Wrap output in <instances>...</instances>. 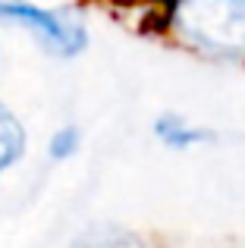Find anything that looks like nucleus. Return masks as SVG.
Segmentation results:
<instances>
[{"mask_svg": "<svg viewBox=\"0 0 245 248\" xmlns=\"http://www.w3.org/2000/svg\"><path fill=\"white\" fill-rule=\"evenodd\" d=\"M154 35L214 66H245V0H157Z\"/></svg>", "mask_w": 245, "mask_h": 248, "instance_id": "nucleus-1", "label": "nucleus"}, {"mask_svg": "<svg viewBox=\"0 0 245 248\" xmlns=\"http://www.w3.org/2000/svg\"><path fill=\"white\" fill-rule=\"evenodd\" d=\"M0 25L25 31L50 60H79L92 47V25L76 6H44L35 0H0Z\"/></svg>", "mask_w": 245, "mask_h": 248, "instance_id": "nucleus-2", "label": "nucleus"}, {"mask_svg": "<svg viewBox=\"0 0 245 248\" xmlns=\"http://www.w3.org/2000/svg\"><path fill=\"white\" fill-rule=\"evenodd\" d=\"M151 135L157 145H164L167 151L176 154H189V151H201L220 141V132L208 123H198L192 116L179 113V110H160L151 120Z\"/></svg>", "mask_w": 245, "mask_h": 248, "instance_id": "nucleus-3", "label": "nucleus"}, {"mask_svg": "<svg viewBox=\"0 0 245 248\" xmlns=\"http://www.w3.org/2000/svg\"><path fill=\"white\" fill-rule=\"evenodd\" d=\"M25 154H29V129L22 116L0 97V179L22 164Z\"/></svg>", "mask_w": 245, "mask_h": 248, "instance_id": "nucleus-4", "label": "nucleus"}, {"mask_svg": "<svg viewBox=\"0 0 245 248\" xmlns=\"http://www.w3.org/2000/svg\"><path fill=\"white\" fill-rule=\"evenodd\" d=\"M69 248H154L151 239L141 236L138 230H129L120 223H98L88 226Z\"/></svg>", "mask_w": 245, "mask_h": 248, "instance_id": "nucleus-5", "label": "nucleus"}, {"mask_svg": "<svg viewBox=\"0 0 245 248\" xmlns=\"http://www.w3.org/2000/svg\"><path fill=\"white\" fill-rule=\"evenodd\" d=\"M82 145H85V135H82V129L76 126V123H60V126L50 132L44 154H47L50 164H69V160H73L76 154L82 151Z\"/></svg>", "mask_w": 245, "mask_h": 248, "instance_id": "nucleus-6", "label": "nucleus"}, {"mask_svg": "<svg viewBox=\"0 0 245 248\" xmlns=\"http://www.w3.org/2000/svg\"><path fill=\"white\" fill-rule=\"evenodd\" d=\"M94 3L107 6L110 13H129V10H154L157 0H94Z\"/></svg>", "mask_w": 245, "mask_h": 248, "instance_id": "nucleus-7", "label": "nucleus"}]
</instances>
